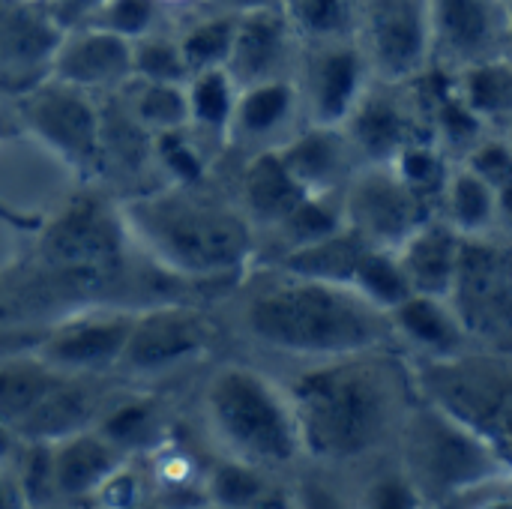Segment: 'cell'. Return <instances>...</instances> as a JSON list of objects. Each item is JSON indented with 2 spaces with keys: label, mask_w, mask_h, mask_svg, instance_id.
I'll return each mask as SVG.
<instances>
[{
  "label": "cell",
  "mask_w": 512,
  "mask_h": 509,
  "mask_svg": "<svg viewBox=\"0 0 512 509\" xmlns=\"http://www.w3.org/2000/svg\"><path fill=\"white\" fill-rule=\"evenodd\" d=\"M303 456L321 465H354L396 441L414 381L387 351L318 360L291 387Z\"/></svg>",
  "instance_id": "cell-1"
},
{
  "label": "cell",
  "mask_w": 512,
  "mask_h": 509,
  "mask_svg": "<svg viewBox=\"0 0 512 509\" xmlns=\"http://www.w3.org/2000/svg\"><path fill=\"white\" fill-rule=\"evenodd\" d=\"M240 327L255 345L312 363L387 351L396 342L390 312L357 288L285 270L243 297Z\"/></svg>",
  "instance_id": "cell-2"
},
{
  "label": "cell",
  "mask_w": 512,
  "mask_h": 509,
  "mask_svg": "<svg viewBox=\"0 0 512 509\" xmlns=\"http://www.w3.org/2000/svg\"><path fill=\"white\" fill-rule=\"evenodd\" d=\"M120 216L129 243L180 282L240 276L255 255V225L243 207L201 189V183L138 195L120 204Z\"/></svg>",
  "instance_id": "cell-3"
},
{
  "label": "cell",
  "mask_w": 512,
  "mask_h": 509,
  "mask_svg": "<svg viewBox=\"0 0 512 509\" xmlns=\"http://www.w3.org/2000/svg\"><path fill=\"white\" fill-rule=\"evenodd\" d=\"M201 417L225 459L267 474L288 471L303 459L288 390L252 366L216 369L201 393Z\"/></svg>",
  "instance_id": "cell-4"
},
{
  "label": "cell",
  "mask_w": 512,
  "mask_h": 509,
  "mask_svg": "<svg viewBox=\"0 0 512 509\" xmlns=\"http://www.w3.org/2000/svg\"><path fill=\"white\" fill-rule=\"evenodd\" d=\"M396 444L402 474L420 504H459L510 480V456L420 399L411 405Z\"/></svg>",
  "instance_id": "cell-5"
},
{
  "label": "cell",
  "mask_w": 512,
  "mask_h": 509,
  "mask_svg": "<svg viewBox=\"0 0 512 509\" xmlns=\"http://www.w3.org/2000/svg\"><path fill=\"white\" fill-rule=\"evenodd\" d=\"M129 246L120 207L99 195H78L42 228L36 255L54 288L93 297L123 279Z\"/></svg>",
  "instance_id": "cell-6"
},
{
  "label": "cell",
  "mask_w": 512,
  "mask_h": 509,
  "mask_svg": "<svg viewBox=\"0 0 512 509\" xmlns=\"http://www.w3.org/2000/svg\"><path fill=\"white\" fill-rule=\"evenodd\" d=\"M411 381L420 402L438 408L510 456V351L471 345L447 357H426L414 366Z\"/></svg>",
  "instance_id": "cell-7"
},
{
  "label": "cell",
  "mask_w": 512,
  "mask_h": 509,
  "mask_svg": "<svg viewBox=\"0 0 512 509\" xmlns=\"http://www.w3.org/2000/svg\"><path fill=\"white\" fill-rule=\"evenodd\" d=\"M354 42L372 81H420L438 51L435 0H354Z\"/></svg>",
  "instance_id": "cell-8"
},
{
  "label": "cell",
  "mask_w": 512,
  "mask_h": 509,
  "mask_svg": "<svg viewBox=\"0 0 512 509\" xmlns=\"http://www.w3.org/2000/svg\"><path fill=\"white\" fill-rule=\"evenodd\" d=\"M447 303L471 345L510 351L512 264L507 243L495 234L462 237Z\"/></svg>",
  "instance_id": "cell-9"
},
{
  "label": "cell",
  "mask_w": 512,
  "mask_h": 509,
  "mask_svg": "<svg viewBox=\"0 0 512 509\" xmlns=\"http://www.w3.org/2000/svg\"><path fill=\"white\" fill-rule=\"evenodd\" d=\"M345 228L369 246L396 252L423 222L438 216V207L411 189L390 165H363L339 189Z\"/></svg>",
  "instance_id": "cell-10"
},
{
  "label": "cell",
  "mask_w": 512,
  "mask_h": 509,
  "mask_svg": "<svg viewBox=\"0 0 512 509\" xmlns=\"http://www.w3.org/2000/svg\"><path fill=\"white\" fill-rule=\"evenodd\" d=\"M30 135L78 171H93L105 150V120L87 90L39 78L18 99Z\"/></svg>",
  "instance_id": "cell-11"
},
{
  "label": "cell",
  "mask_w": 512,
  "mask_h": 509,
  "mask_svg": "<svg viewBox=\"0 0 512 509\" xmlns=\"http://www.w3.org/2000/svg\"><path fill=\"white\" fill-rule=\"evenodd\" d=\"M213 345L210 318L189 303H156L135 312L114 372L126 378H162L198 360Z\"/></svg>",
  "instance_id": "cell-12"
},
{
  "label": "cell",
  "mask_w": 512,
  "mask_h": 509,
  "mask_svg": "<svg viewBox=\"0 0 512 509\" xmlns=\"http://www.w3.org/2000/svg\"><path fill=\"white\" fill-rule=\"evenodd\" d=\"M135 312L126 309H87L42 330L36 354L63 375L105 378L117 369Z\"/></svg>",
  "instance_id": "cell-13"
},
{
  "label": "cell",
  "mask_w": 512,
  "mask_h": 509,
  "mask_svg": "<svg viewBox=\"0 0 512 509\" xmlns=\"http://www.w3.org/2000/svg\"><path fill=\"white\" fill-rule=\"evenodd\" d=\"M309 57L303 66V81L297 84L306 102L309 123L342 126L363 90L372 84L369 66L354 42V36L309 42Z\"/></svg>",
  "instance_id": "cell-14"
},
{
  "label": "cell",
  "mask_w": 512,
  "mask_h": 509,
  "mask_svg": "<svg viewBox=\"0 0 512 509\" xmlns=\"http://www.w3.org/2000/svg\"><path fill=\"white\" fill-rule=\"evenodd\" d=\"M48 78L78 90H105L132 81V42L93 24L66 27L51 63Z\"/></svg>",
  "instance_id": "cell-15"
},
{
  "label": "cell",
  "mask_w": 512,
  "mask_h": 509,
  "mask_svg": "<svg viewBox=\"0 0 512 509\" xmlns=\"http://www.w3.org/2000/svg\"><path fill=\"white\" fill-rule=\"evenodd\" d=\"M297 45L300 39L291 21L285 18L282 6L240 12L234 24V39H231V51L225 60V72L231 75L237 90L255 81L282 78L288 75V63Z\"/></svg>",
  "instance_id": "cell-16"
},
{
  "label": "cell",
  "mask_w": 512,
  "mask_h": 509,
  "mask_svg": "<svg viewBox=\"0 0 512 509\" xmlns=\"http://www.w3.org/2000/svg\"><path fill=\"white\" fill-rule=\"evenodd\" d=\"M381 84V81H375ZM396 84L366 87L342 132L351 144V153L366 165H387L405 144L417 141V114L393 93Z\"/></svg>",
  "instance_id": "cell-17"
},
{
  "label": "cell",
  "mask_w": 512,
  "mask_h": 509,
  "mask_svg": "<svg viewBox=\"0 0 512 509\" xmlns=\"http://www.w3.org/2000/svg\"><path fill=\"white\" fill-rule=\"evenodd\" d=\"M126 453L99 429H81L51 444V501H87L123 471Z\"/></svg>",
  "instance_id": "cell-18"
},
{
  "label": "cell",
  "mask_w": 512,
  "mask_h": 509,
  "mask_svg": "<svg viewBox=\"0 0 512 509\" xmlns=\"http://www.w3.org/2000/svg\"><path fill=\"white\" fill-rule=\"evenodd\" d=\"M63 27L42 0H0V81L48 75Z\"/></svg>",
  "instance_id": "cell-19"
},
{
  "label": "cell",
  "mask_w": 512,
  "mask_h": 509,
  "mask_svg": "<svg viewBox=\"0 0 512 509\" xmlns=\"http://www.w3.org/2000/svg\"><path fill=\"white\" fill-rule=\"evenodd\" d=\"M285 171L306 195H339L351 177V144L342 126L309 123L300 135L276 147Z\"/></svg>",
  "instance_id": "cell-20"
},
{
  "label": "cell",
  "mask_w": 512,
  "mask_h": 509,
  "mask_svg": "<svg viewBox=\"0 0 512 509\" xmlns=\"http://www.w3.org/2000/svg\"><path fill=\"white\" fill-rule=\"evenodd\" d=\"M105 405L108 393L102 390L96 375H66L15 429V438L54 444L66 435L96 426Z\"/></svg>",
  "instance_id": "cell-21"
},
{
  "label": "cell",
  "mask_w": 512,
  "mask_h": 509,
  "mask_svg": "<svg viewBox=\"0 0 512 509\" xmlns=\"http://www.w3.org/2000/svg\"><path fill=\"white\" fill-rule=\"evenodd\" d=\"M459 246H462V234L444 216H432L429 222H423L396 249V261L402 267L411 294L447 297Z\"/></svg>",
  "instance_id": "cell-22"
},
{
  "label": "cell",
  "mask_w": 512,
  "mask_h": 509,
  "mask_svg": "<svg viewBox=\"0 0 512 509\" xmlns=\"http://www.w3.org/2000/svg\"><path fill=\"white\" fill-rule=\"evenodd\" d=\"M390 321H393L396 339L420 351V360L447 357V354L471 348V339L465 336L447 297L408 294L399 306L390 309Z\"/></svg>",
  "instance_id": "cell-23"
},
{
  "label": "cell",
  "mask_w": 512,
  "mask_h": 509,
  "mask_svg": "<svg viewBox=\"0 0 512 509\" xmlns=\"http://www.w3.org/2000/svg\"><path fill=\"white\" fill-rule=\"evenodd\" d=\"M438 45L444 42L462 63L492 57L504 30V0H435Z\"/></svg>",
  "instance_id": "cell-24"
},
{
  "label": "cell",
  "mask_w": 512,
  "mask_h": 509,
  "mask_svg": "<svg viewBox=\"0 0 512 509\" xmlns=\"http://www.w3.org/2000/svg\"><path fill=\"white\" fill-rule=\"evenodd\" d=\"M300 105V90L291 75L255 81L237 90L228 135L243 144L267 141L270 135L282 132Z\"/></svg>",
  "instance_id": "cell-25"
},
{
  "label": "cell",
  "mask_w": 512,
  "mask_h": 509,
  "mask_svg": "<svg viewBox=\"0 0 512 509\" xmlns=\"http://www.w3.org/2000/svg\"><path fill=\"white\" fill-rule=\"evenodd\" d=\"M240 189H243V213L249 216V222L270 225V228H276L306 198V192L285 171L276 147H267L249 159Z\"/></svg>",
  "instance_id": "cell-26"
},
{
  "label": "cell",
  "mask_w": 512,
  "mask_h": 509,
  "mask_svg": "<svg viewBox=\"0 0 512 509\" xmlns=\"http://www.w3.org/2000/svg\"><path fill=\"white\" fill-rule=\"evenodd\" d=\"M66 375L48 366L33 348L0 357V423L12 432Z\"/></svg>",
  "instance_id": "cell-27"
},
{
  "label": "cell",
  "mask_w": 512,
  "mask_h": 509,
  "mask_svg": "<svg viewBox=\"0 0 512 509\" xmlns=\"http://www.w3.org/2000/svg\"><path fill=\"white\" fill-rule=\"evenodd\" d=\"M366 252H369V243L363 237H357L351 228L342 225L339 231H333V234H327L321 240H312V243L288 249V255L282 258L279 270L297 273V276H309V279L351 285Z\"/></svg>",
  "instance_id": "cell-28"
},
{
  "label": "cell",
  "mask_w": 512,
  "mask_h": 509,
  "mask_svg": "<svg viewBox=\"0 0 512 509\" xmlns=\"http://www.w3.org/2000/svg\"><path fill=\"white\" fill-rule=\"evenodd\" d=\"M441 207L447 210V222L462 234H492L498 225V216L507 213V201L468 165L450 168Z\"/></svg>",
  "instance_id": "cell-29"
},
{
  "label": "cell",
  "mask_w": 512,
  "mask_h": 509,
  "mask_svg": "<svg viewBox=\"0 0 512 509\" xmlns=\"http://www.w3.org/2000/svg\"><path fill=\"white\" fill-rule=\"evenodd\" d=\"M453 93L483 126L507 120L512 108V69L507 57L492 54L462 63Z\"/></svg>",
  "instance_id": "cell-30"
},
{
  "label": "cell",
  "mask_w": 512,
  "mask_h": 509,
  "mask_svg": "<svg viewBox=\"0 0 512 509\" xmlns=\"http://www.w3.org/2000/svg\"><path fill=\"white\" fill-rule=\"evenodd\" d=\"M276 495H282L273 483V474L225 459L219 462L207 480H204V498L213 507L228 509H246V507H273V504H285Z\"/></svg>",
  "instance_id": "cell-31"
},
{
  "label": "cell",
  "mask_w": 512,
  "mask_h": 509,
  "mask_svg": "<svg viewBox=\"0 0 512 509\" xmlns=\"http://www.w3.org/2000/svg\"><path fill=\"white\" fill-rule=\"evenodd\" d=\"M186 108H189V126H198L207 135H228L237 84L225 72V66L198 69L186 78Z\"/></svg>",
  "instance_id": "cell-32"
},
{
  "label": "cell",
  "mask_w": 512,
  "mask_h": 509,
  "mask_svg": "<svg viewBox=\"0 0 512 509\" xmlns=\"http://www.w3.org/2000/svg\"><path fill=\"white\" fill-rule=\"evenodd\" d=\"M234 24H237V15L213 9L210 15L195 18L192 24H186L174 36L189 75L198 69L225 66L228 51H231V39H234Z\"/></svg>",
  "instance_id": "cell-33"
},
{
  "label": "cell",
  "mask_w": 512,
  "mask_h": 509,
  "mask_svg": "<svg viewBox=\"0 0 512 509\" xmlns=\"http://www.w3.org/2000/svg\"><path fill=\"white\" fill-rule=\"evenodd\" d=\"M300 45L354 33V0H279Z\"/></svg>",
  "instance_id": "cell-34"
},
{
  "label": "cell",
  "mask_w": 512,
  "mask_h": 509,
  "mask_svg": "<svg viewBox=\"0 0 512 509\" xmlns=\"http://www.w3.org/2000/svg\"><path fill=\"white\" fill-rule=\"evenodd\" d=\"M93 429H99L111 444H117L129 456V450L153 444L156 405L150 402V396H138V399H126V402H108Z\"/></svg>",
  "instance_id": "cell-35"
},
{
  "label": "cell",
  "mask_w": 512,
  "mask_h": 509,
  "mask_svg": "<svg viewBox=\"0 0 512 509\" xmlns=\"http://www.w3.org/2000/svg\"><path fill=\"white\" fill-rule=\"evenodd\" d=\"M141 87L132 96V114L135 120L150 132H171L189 126V108H186V90L183 84H165V81H141Z\"/></svg>",
  "instance_id": "cell-36"
},
{
  "label": "cell",
  "mask_w": 512,
  "mask_h": 509,
  "mask_svg": "<svg viewBox=\"0 0 512 509\" xmlns=\"http://www.w3.org/2000/svg\"><path fill=\"white\" fill-rule=\"evenodd\" d=\"M351 288H357L366 300H372L384 312H390L411 294V288L402 276V267L396 261V252L378 249V246H369V252L363 255Z\"/></svg>",
  "instance_id": "cell-37"
},
{
  "label": "cell",
  "mask_w": 512,
  "mask_h": 509,
  "mask_svg": "<svg viewBox=\"0 0 512 509\" xmlns=\"http://www.w3.org/2000/svg\"><path fill=\"white\" fill-rule=\"evenodd\" d=\"M411 189H417L426 201H432L435 207H441V192H444V183H447V162H444V153L432 144V141H411L405 144L390 162H387Z\"/></svg>",
  "instance_id": "cell-38"
},
{
  "label": "cell",
  "mask_w": 512,
  "mask_h": 509,
  "mask_svg": "<svg viewBox=\"0 0 512 509\" xmlns=\"http://www.w3.org/2000/svg\"><path fill=\"white\" fill-rule=\"evenodd\" d=\"M132 78L141 81H165V84H186L189 69L180 57L177 39L159 30L132 39Z\"/></svg>",
  "instance_id": "cell-39"
},
{
  "label": "cell",
  "mask_w": 512,
  "mask_h": 509,
  "mask_svg": "<svg viewBox=\"0 0 512 509\" xmlns=\"http://www.w3.org/2000/svg\"><path fill=\"white\" fill-rule=\"evenodd\" d=\"M159 18H162L159 0H102L84 24L102 27L132 42L153 33Z\"/></svg>",
  "instance_id": "cell-40"
},
{
  "label": "cell",
  "mask_w": 512,
  "mask_h": 509,
  "mask_svg": "<svg viewBox=\"0 0 512 509\" xmlns=\"http://www.w3.org/2000/svg\"><path fill=\"white\" fill-rule=\"evenodd\" d=\"M465 165H468L474 174H480V177L507 201L512 180V153L504 135H489V138L474 141L471 150H468Z\"/></svg>",
  "instance_id": "cell-41"
},
{
  "label": "cell",
  "mask_w": 512,
  "mask_h": 509,
  "mask_svg": "<svg viewBox=\"0 0 512 509\" xmlns=\"http://www.w3.org/2000/svg\"><path fill=\"white\" fill-rule=\"evenodd\" d=\"M153 150H156L159 162L165 165V171L174 177V183H201L204 180V156L183 135V129L153 135Z\"/></svg>",
  "instance_id": "cell-42"
},
{
  "label": "cell",
  "mask_w": 512,
  "mask_h": 509,
  "mask_svg": "<svg viewBox=\"0 0 512 509\" xmlns=\"http://www.w3.org/2000/svg\"><path fill=\"white\" fill-rule=\"evenodd\" d=\"M366 504L369 507H420L417 492L411 489V483L405 480V474L399 471V477H384L378 480L369 492H366Z\"/></svg>",
  "instance_id": "cell-43"
},
{
  "label": "cell",
  "mask_w": 512,
  "mask_h": 509,
  "mask_svg": "<svg viewBox=\"0 0 512 509\" xmlns=\"http://www.w3.org/2000/svg\"><path fill=\"white\" fill-rule=\"evenodd\" d=\"M45 327H33V324H9V321H0V357L3 354H12V351H27V348H36L39 336H42Z\"/></svg>",
  "instance_id": "cell-44"
},
{
  "label": "cell",
  "mask_w": 512,
  "mask_h": 509,
  "mask_svg": "<svg viewBox=\"0 0 512 509\" xmlns=\"http://www.w3.org/2000/svg\"><path fill=\"white\" fill-rule=\"evenodd\" d=\"M213 9L219 12H231V15H240V12H249V9H264V6H279V0H207Z\"/></svg>",
  "instance_id": "cell-45"
},
{
  "label": "cell",
  "mask_w": 512,
  "mask_h": 509,
  "mask_svg": "<svg viewBox=\"0 0 512 509\" xmlns=\"http://www.w3.org/2000/svg\"><path fill=\"white\" fill-rule=\"evenodd\" d=\"M18 447H21V441L15 438V432H12L6 423H0V465H3L6 459H12Z\"/></svg>",
  "instance_id": "cell-46"
},
{
  "label": "cell",
  "mask_w": 512,
  "mask_h": 509,
  "mask_svg": "<svg viewBox=\"0 0 512 509\" xmlns=\"http://www.w3.org/2000/svg\"><path fill=\"white\" fill-rule=\"evenodd\" d=\"M12 504H18V489H15V483L6 480L3 465H0V509L12 507Z\"/></svg>",
  "instance_id": "cell-47"
}]
</instances>
